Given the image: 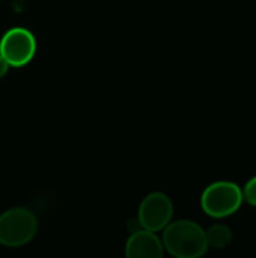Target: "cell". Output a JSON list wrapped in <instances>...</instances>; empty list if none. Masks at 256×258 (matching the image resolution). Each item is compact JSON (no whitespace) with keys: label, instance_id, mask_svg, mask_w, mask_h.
<instances>
[{"label":"cell","instance_id":"obj_1","mask_svg":"<svg viewBox=\"0 0 256 258\" xmlns=\"http://www.w3.org/2000/svg\"><path fill=\"white\" fill-rule=\"evenodd\" d=\"M161 242L164 249L177 258H199L208 251L204 228L187 219L169 222L164 227Z\"/></svg>","mask_w":256,"mask_h":258},{"label":"cell","instance_id":"obj_2","mask_svg":"<svg viewBox=\"0 0 256 258\" xmlns=\"http://www.w3.org/2000/svg\"><path fill=\"white\" fill-rule=\"evenodd\" d=\"M38 233V218L26 207L8 209L0 215V245L21 248L33 240Z\"/></svg>","mask_w":256,"mask_h":258},{"label":"cell","instance_id":"obj_3","mask_svg":"<svg viewBox=\"0 0 256 258\" xmlns=\"http://www.w3.org/2000/svg\"><path fill=\"white\" fill-rule=\"evenodd\" d=\"M243 201V190L238 184L232 181H216L202 192L201 207L208 216L222 219L238 212Z\"/></svg>","mask_w":256,"mask_h":258},{"label":"cell","instance_id":"obj_4","mask_svg":"<svg viewBox=\"0 0 256 258\" xmlns=\"http://www.w3.org/2000/svg\"><path fill=\"white\" fill-rule=\"evenodd\" d=\"M36 39L26 27H11L0 39V54L9 67H24L32 62L36 53Z\"/></svg>","mask_w":256,"mask_h":258},{"label":"cell","instance_id":"obj_5","mask_svg":"<svg viewBox=\"0 0 256 258\" xmlns=\"http://www.w3.org/2000/svg\"><path fill=\"white\" fill-rule=\"evenodd\" d=\"M174 204L172 200L163 192H152L143 198L139 206L137 219L142 228L149 231H161L172 221Z\"/></svg>","mask_w":256,"mask_h":258},{"label":"cell","instance_id":"obj_6","mask_svg":"<svg viewBox=\"0 0 256 258\" xmlns=\"http://www.w3.org/2000/svg\"><path fill=\"white\" fill-rule=\"evenodd\" d=\"M125 255L128 258H161L164 255V246L154 231L142 228L131 233L125 245Z\"/></svg>","mask_w":256,"mask_h":258},{"label":"cell","instance_id":"obj_7","mask_svg":"<svg viewBox=\"0 0 256 258\" xmlns=\"http://www.w3.org/2000/svg\"><path fill=\"white\" fill-rule=\"evenodd\" d=\"M205 237H207L208 248L225 249L232 243L234 233H232L231 227H228L225 224H216L205 231Z\"/></svg>","mask_w":256,"mask_h":258},{"label":"cell","instance_id":"obj_8","mask_svg":"<svg viewBox=\"0 0 256 258\" xmlns=\"http://www.w3.org/2000/svg\"><path fill=\"white\" fill-rule=\"evenodd\" d=\"M243 198H244L250 206L256 207V175L255 177H252V178L246 183V186H244V189H243Z\"/></svg>","mask_w":256,"mask_h":258},{"label":"cell","instance_id":"obj_9","mask_svg":"<svg viewBox=\"0 0 256 258\" xmlns=\"http://www.w3.org/2000/svg\"><path fill=\"white\" fill-rule=\"evenodd\" d=\"M128 230H130V233H134V231L142 230V225H140V222H139L137 218H136V219H131V221L128 222Z\"/></svg>","mask_w":256,"mask_h":258},{"label":"cell","instance_id":"obj_10","mask_svg":"<svg viewBox=\"0 0 256 258\" xmlns=\"http://www.w3.org/2000/svg\"><path fill=\"white\" fill-rule=\"evenodd\" d=\"M8 70H9V63H8V62L5 60V57L0 54V79L6 76Z\"/></svg>","mask_w":256,"mask_h":258}]
</instances>
